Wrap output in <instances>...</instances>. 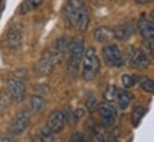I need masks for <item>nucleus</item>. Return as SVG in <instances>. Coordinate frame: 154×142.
<instances>
[{"label": "nucleus", "instance_id": "1", "mask_svg": "<svg viewBox=\"0 0 154 142\" xmlns=\"http://www.w3.org/2000/svg\"><path fill=\"white\" fill-rule=\"evenodd\" d=\"M64 17L70 26L86 31L90 24V14L82 0H69L64 6Z\"/></svg>", "mask_w": 154, "mask_h": 142}, {"label": "nucleus", "instance_id": "2", "mask_svg": "<svg viewBox=\"0 0 154 142\" xmlns=\"http://www.w3.org/2000/svg\"><path fill=\"white\" fill-rule=\"evenodd\" d=\"M100 71V60L96 50L93 47H88L87 50H84V55H83L82 61V74L84 80H93L94 77L97 75V72Z\"/></svg>", "mask_w": 154, "mask_h": 142}, {"label": "nucleus", "instance_id": "3", "mask_svg": "<svg viewBox=\"0 0 154 142\" xmlns=\"http://www.w3.org/2000/svg\"><path fill=\"white\" fill-rule=\"evenodd\" d=\"M69 70L72 74H76L77 70L80 68L84 55V40L83 37H74L69 43Z\"/></svg>", "mask_w": 154, "mask_h": 142}, {"label": "nucleus", "instance_id": "4", "mask_svg": "<svg viewBox=\"0 0 154 142\" xmlns=\"http://www.w3.org/2000/svg\"><path fill=\"white\" fill-rule=\"evenodd\" d=\"M60 60H59V57L56 55V53L53 51V49L49 50V51H46L42 57H40V60L37 61V64H36V72H37L38 75H49L53 72L54 70L56 64H59Z\"/></svg>", "mask_w": 154, "mask_h": 142}, {"label": "nucleus", "instance_id": "5", "mask_svg": "<svg viewBox=\"0 0 154 142\" xmlns=\"http://www.w3.org/2000/svg\"><path fill=\"white\" fill-rule=\"evenodd\" d=\"M128 54H127V61L128 66L133 68H146L150 66V58L147 53L137 47H128Z\"/></svg>", "mask_w": 154, "mask_h": 142}, {"label": "nucleus", "instance_id": "6", "mask_svg": "<svg viewBox=\"0 0 154 142\" xmlns=\"http://www.w3.org/2000/svg\"><path fill=\"white\" fill-rule=\"evenodd\" d=\"M7 91L14 102H22L26 97V85H24L23 80H19L14 77L7 81Z\"/></svg>", "mask_w": 154, "mask_h": 142}, {"label": "nucleus", "instance_id": "7", "mask_svg": "<svg viewBox=\"0 0 154 142\" xmlns=\"http://www.w3.org/2000/svg\"><path fill=\"white\" fill-rule=\"evenodd\" d=\"M101 53H103V57H104V61L109 66H111V67L123 66V54H121L120 49H119L116 44L106 46Z\"/></svg>", "mask_w": 154, "mask_h": 142}, {"label": "nucleus", "instance_id": "8", "mask_svg": "<svg viewBox=\"0 0 154 142\" xmlns=\"http://www.w3.org/2000/svg\"><path fill=\"white\" fill-rule=\"evenodd\" d=\"M29 124H30V112L26 109H22L11 122L10 132L13 135H22L23 132L27 129Z\"/></svg>", "mask_w": 154, "mask_h": 142}, {"label": "nucleus", "instance_id": "9", "mask_svg": "<svg viewBox=\"0 0 154 142\" xmlns=\"http://www.w3.org/2000/svg\"><path fill=\"white\" fill-rule=\"evenodd\" d=\"M99 114H100V117H101V121H103V124H104L106 128H111V126L114 125L116 109L109 101L99 104Z\"/></svg>", "mask_w": 154, "mask_h": 142}, {"label": "nucleus", "instance_id": "10", "mask_svg": "<svg viewBox=\"0 0 154 142\" xmlns=\"http://www.w3.org/2000/svg\"><path fill=\"white\" fill-rule=\"evenodd\" d=\"M66 125V115L63 114L61 111H53L50 114L49 120H47V128H49L51 132L54 134H59V132L63 131V128Z\"/></svg>", "mask_w": 154, "mask_h": 142}, {"label": "nucleus", "instance_id": "11", "mask_svg": "<svg viewBox=\"0 0 154 142\" xmlns=\"http://www.w3.org/2000/svg\"><path fill=\"white\" fill-rule=\"evenodd\" d=\"M137 28L144 40L154 41V23L151 22V19L149 20L146 17H140L137 22Z\"/></svg>", "mask_w": 154, "mask_h": 142}, {"label": "nucleus", "instance_id": "12", "mask_svg": "<svg viewBox=\"0 0 154 142\" xmlns=\"http://www.w3.org/2000/svg\"><path fill=\"white\" fill-rule=\"evenodd\" d=\"M6 43L9 46L10 50H17L23 43V31L20 27H11L9 31H7V36H6Z\"/></svg>", "mask_w": 154, "mask_h": 142}, {"label": "nucleus", "instance_id": "13", "mask_svg": "<svg viewBox=\"0 0 154 142\" xmlns=\"http://www.w3.org/2000/svg\"><path fill=\"white\" fill-rule=\"evenodd\" d=\"M133 31H134V27H133L131 24L123 23V24L116 26L114 30H113V34H114V37L117 38V40H120V41H126L127 38L133 34Z\"/></svg>", "mask_w": 154, "mask_h": 142}, {"label": "nucleus", "instance_id": "14", "mask_svg": "<svg viewBox=\"0 0 154 142\" xmlns=\"http://www.w3.org/2000/svg\"><path fill=\"white\" fill-rule=\"evenodd\" d=\"M53 51L56 53V55L59 57V60L63 61L64 58V55L67 54V51H69V40L67 37H60L57 41H56L54 47H53Z\"/></svg>", "mask_w": 154, "mask_h": 142}, {"label": "nucleus", "instance_id": "15", "mask_svg": "<svg viewBox=\"0 0 154 142\" xmlns=\"http://www.w3.org/2000/svg\"><path fill=\"white\" fill-rule=\"evenodd\" d=\"M113 30L107 27H99L94 30V40L99 41V43H107L113 38Z\"/></svg>", "mask_w": 154, "mask_h": 142}, {"label": "nucleus", "instance_id": "16", "mask_svg": "<svg viewBox=\"0 0 154 142\" xmlns=\"http://www.w3.org/2000/svg\"><path fill=\"white\" fill-rule=\"evenodd\" d=\"M131 98H133V95L128 93V91H126V90H121V91H117V93H116V99H117L119 107H120L121 109L128 108V105L131 102Z\"/></svg>", "mask_w": 154, "mask_h": 142}, {"label": "nucleus", "instance_id": "17", "mask_svg": "<svg viewBox=\"0 0 154 142\" xmlns=\"http://www.w3.org/2000/svg\"><path fill=\"white\" fill-rule=\"evenodd\" d=\"M44 108V98L42 95H33L30 98V109L34 114H38Z\"/></svg>", "mask_w": 154, "mask_h": 142}, {"label": "nucleus", "instance_id": "18", "mask_svg": "<svg viewBox=\"0 0 154 142\" xmlns=\"http://www.w3.org/2000/svg\"><path fill=\"white\" fill-rule=\"evenodd\" d=\"M42 3H43V0H24L23 4L20 6V14H26L27 11L37 9L42 6Z\"/></svg>", "mask_w": 154, "mask_h": 142}, {"label": "nucleus", "instance_id": "19", "mask_svg": "<svg viewBox=\"0 0 154 142\" xmlns=\"http://www.w3.org/2000/svg\"><path fill=\"white\" fill-rule=\"evenodd\" d=\"M144 112H146V109L141 107V105H137L136 108L133 109V114H131V124L133 126H137L140 124V121L143 118Z\"/></svg>", "mask_w": 154, "mask_h": 142}, {"label": "nucleus", "instance_id": "20", "mask_svg": "<svg viewBox=\"0 0 154 142\" xmlns=\"http://www.w3.org/2000/svg\"><path fill=\"white\" fill-rule=\"evenodd\" d=\"M54 137H56L54 132H51L47 126H44L42 134H40V141L42 142H54Z\"/></svg>", "mask_w": 154, "mask_h": 142}, {"label": "nucleus", "instance_id": "21", "mask_svg": "<svg viewBox=\"0 0 154 142\" xmlns=\"http://www.w3.org/2000/svg\"><path fill=\"white\" fill-rule=\"evenodd\" d=\"M140 85L144 91L147 93H154V81L150 80V78H146V77H141L140 78Z\"/></svg>", "mask_w": 154, "mask_h": 142}, {"label": "nucleus", "instance_id": "22", "mask_svg": "<svg viewBox=\"0 0 154 142\" xmlns=\"http://www.w3.org/2000/svg\"><path fill=\"white\" fill-rule=\"evenodd\" d=\"M121 81H123V85L126 88H130L133 87L136 82H137V78L134 75H128V74H124V75L121 77Z\"/></svg>", "mask_w": 154, "mask_h": 142}, {"label": "nucleus", "instance_id": "23", "mask_svg": "<svg viewBox=\"0 0 154 142\" xmlns=\"http://www.w3.org/2000/svg\"><path fill=\"white\" fill-rule=\"evenodd\" d=\"M70 142H84V135L82 132H74L70 137Z\"/></svg>", "mask_w": 154, "mask_h": 142}, {"label": "nucleus", "instance_id": "24", "mask_svg": "<svg viewBox=\"0 0 154 142\" xmlns=\"http://www.w3.org/2000/svg\"><path fill=\"white\" fill-rule=\"evenodd\" d=\"M116 93H117V91L114 90V87H109V90H107V91H106V94H104V98L110 102L111 99H114V94Z\"/></svg>", "mask_w": 154, "mask_h": 142}, {"label": "nucleus", "instance_id": "25", "mask_svg": "<svg viewBox=\"0 0 154 142\" xmlns=\"http://www.w3.org/2000/svg\"><path fill=\"white\" fill-rule=\"evenodd\" d=\"M144 44H146L147 50H149L150 53L154 55V41H150V40H144Z\"/></svg>", "mask_w": 154, "mask_h": 142}, {"label": "nucleus", "instance_id": "26", "mask_svg": "<svg viewBox=\"0 0 154 142\" xmlns=\"http://www.w3.org/2000/svg\"><path fill=\"white\" fill-rule=\"evenodd\" d=\"M93 142H106L104 137L100 134V132H94V135H93Z\"/></svg>", "mask_w": 154, "mask_h": 142}, {"label": "nucleus", "instance_id": "27", "mask_svg": "<svg viewBox=\"0 0 154 142\" xmlns=\"http://www.w3.org/2000/svg\"><path fill=\"white\" fill-rule=\"evenodd\" d=\"M0 142H14V139L10 137H0Z\"/></svg>", "mask_w": 154, "mask_h": 142}, {"label": "nucleus", "instance_id": "28", "mask_svg": "<svg viewBox=\"0 0 154 142\" xmlns=\"http://www.w3.org/2000/svg\"><path fill=\"white\" fill-rule=\"evenodd\" d=\"M136 3H138V4H149V3H151L153 0H134Z\"/></svg>", "mask_w": 154, "mask_h": 142}, {"label": "nucleus", "instance_id": "29", "mask_svg": "<svg viewBox=\"0 0 154 142\" xmlns=\"http://www.w3.org/2000/svg\"><path fill=\"white\" fill-rule=\"evenodd\" d=\"M150 19H151V22L154 23V10L151 11V13H150Z\"/></svg>", "mask_w": 154, "mask_h": 142}, {"label": "nucleus", "instance_id": "30", "mask_svg": "<svg viewBox=\"0 0 154 142\" xmlns=\"http://www.w3.org/2000/svg\"><path fill=\"white\" fill-rule=\"evenodd\" d=\"M0 7H2V1H0Z\"/></svg>", "mask_w": 154, "mask_h": 142}]
</instances>
